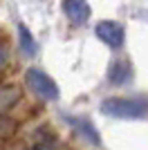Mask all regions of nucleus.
<instances>
[{
  "label": "nucleus",
  "mask_w": 148,
  "mask_h": 150,
  "mask_svg": "<svg viewBox=\"0 0 148 150\" xmlns=\"http://www.w3.org/2000/svg\"><path fill=\"white\" fill-rule=\"evenodd\" d=\"M101 112L115 119H142V117H148V103L144 99L112 96L101 103Z\"/></svg>",
  "instance_id": "nucleus-1"
},
{
  "label": "nucleus",
  "mask_w": 148,
  "mask_h": 150,
  "mask_svg": "<svg viewBox=\"0 0 148 150\" xmlns=\"http://www.w3.org/2000/svg\"><path fill=\"white\" fill-rule=\"evenodd\" d=\"M25 83H27L29 90L36 94V96H41V99H45V101H56L58 99V85H56L45 72H41V69H27Z\"/></svg>",
  "instance_id": "nucleus-2"
},
{
  "label": "nucleus",
  "mask_w": 148,
  "mask_h": 150,
  "mask_svg": "<svg viewBox=\"0 0 148 150\" xmlns=\"http://www.w3.org/2000/svg\"><path fill=\"white\" fill-rule=\"evenodd\" d=\"M94 31H97V36L101 38L108 47H112V50H119L123 45V38H126L123 27L119 25V23H115V20H101Z\"/></svg>",
  "instance_id": "nucleus-3"
},
{
  "label": "nucleus",
  "mask_w": 148,
  "mask_h": 150,
  "mask_svg": "<svg viewBox=\"0 0 148 150\" xmlns=\"http://www.w3.org/2000/svg\"><path fill=\"white\" fill-rule=\"evenodd\" d=\"M63 11L72 25H83L90 18V5L85 0H63Z\"/></svg>",
  "instance_id": "nucleus-4"
},
{
  "label": "nucleus",
  "mask_w": 148,
  "mask_h": 150,
  "mask_svg": "<svg viewBox=\"0 0 148 150\" xmlns=\"http://www.w3.org/2000/svg\"><path fill=\"white\" fill-rule=\"evenodd\" d=\"M132 76V67H130L128 61H115L108 69V81L112 85H126Z\"/></svg>",
  "instance_id": "nucleus-5"
},
{
  "label": "nucleus",
  "mask_w": 148,
  "mask_h": 150,
  "mask_svg": "<svg viewBox=\"0 0 148 150\" xmlns=\"http://www.w3.org/2000/svg\"><path fill=\"white\" fill-rule=\"evenodd\" d=\"M20 101V90L16 85H0V117H5L7 110H11Z\"/></svg>",
  "instance_id": "nucleus-6"
},
{
  "label": "nucleus",
  "mask_w": 148,
  "mask_h": 150,
  "mask_svg": "<svg viewBox=\"0 0 148 150\" xmlns=\"http://www.w3.org/2000/svg\"><path fill=\"white\" fill-rule=\"evenodd\" d=\"M68 121L81 132V134H83V137L88 139V141H92V144H99V141H101V139H99V132L94 130V125L90 123L88 119H83V117H70Z\"/></svg>",
  "instance_id": "nucleus-7"
},
{
  "label": "nucleus",
  "mask_w": 148,
  "mask_h": 150,
  "mask_svg": "<svg viewBox=\"0 0 148 150\" xmlns=\"http://www.w3.org/2000/svg\"><path fill=\"white\" fill-rule=\"evenodd\" d=\"M18 47L23 50V54H27V56H34V54H36V40L31 38L29 29L25 25H18Z\"/></svg>",
  "instance_id": "nucleus-8"
},
{
  "label": "nucleus",
  "mask_w": 148,
  "mask_h": 150,
  "mask_svg": "<svg viewBox=\"0 0 148 150\" xmlns=\"http://www.w3.org/2000/svg\"><path fill=\"white\" fill-rule=\"evenodd\" d=\"M14 130H16V121H11L9 117H0V139L9 137Z\"/></svg>",
  "instance_id": "nucleus-9"
},
{
  "label": "nucleus",
  "mask_w": 148,
  "mask_h": 150,
  "mask_svg": "<svg viewBox=\"0 0 148 150\" xmlns=\"http://www.w3.org/2000/svg\"><path fill=\"white\" fill-rule=\"evenodd\" d=\"M31 150H56V141L52 137H43L41 141H36V146Z\"/></svg>",
  "instance_id": "nucleus-10"
},
{
  "label": "nucleus",
  "mask_w": 148,
  "mask_h": 150,
  "mask_svg": "<svg viewBox=\"0 0 148 150\" xmlns=\"http://www.w3.org/2000/svg\"><path fill=\"white\" fill-rule=\"evenodd\" d=\"M7 63H9V50H7L5 45H0V69L5 67Z\"/></svg>",
  "instance_id": "nucleus-11"
},
{
  "label": "nucleus",
  "mask_w": 148,
  "mask_h": 150,
  "mask_svg": "<svg viewBox=\"0 0 148 150\" xmlns=\"http://www.w3.org/2000/svg\"><path fill=\"white\" fill-rule=\"evenodd\" d=\"M18 150H23V148H18Z\"/></svg>",
  "instance_id": "nucleus-12"
}]
</instances>
